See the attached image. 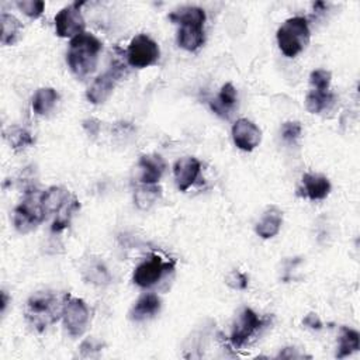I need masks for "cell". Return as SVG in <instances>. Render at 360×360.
<instances>
[{"instance_id": "obj_1", "label": "cell", "mask_w": 360, "mask_h": 360, "mask_svg": "<svg viewBox=\"0 0 360 360\" xmlns=\"http://www.w3.org/2000/svg\"><path fill=\"white\" fill-rule=\"evenodd\" d=\"M101 48V41L93 34L82 32L72 38L66 53V62L72 73L79 79H84L91 75L97 68Z\"/></svg>"}, {"instance_id": "obj_2", "label": "cell", "mask_w": 360, "mask_h": 360, "mask_svg": "<svg viewBox=\"0 0 360 360\" xmlns=\"http://www.w3.org/2000/svg\"><path fill=\"white\" fill-rule=\"evenodd\" d=\"M65 295L62 298L52 291H38L27 301L25 318L38 332L45 330L49 325L62 318Z\"/></svg>"}, {"instance_id": "obj_3", "label": "cell", "mask_w": 360, "mask_h": 360, "mask_svg": "<svg viewBox=\"0 0 360 360\" xmlns=\"http://www.w3.org/2000/svg\"><path fill=\"white\" fill-rule=\"evenodd\" d=\"M42 205L45 215H53L52 232H60L69 226L70 217L80 208L77 198L63 187H49L42 194Z\"/></svg>"}, {"instance_id": "obj_4", "label": "cell", "mask_w": 360, "mask_h": 360, "mask_svg": "<svg viewBox=\"0 0 360 360\" xmlns=\"http://www.w3.org/2000/svg\"><path fill=\"white\" fill-rule=\"evenodd\" d=\"M44 191L35 186H30L24 191V197L14 210V226L20 233H28L35 229L45 218L42 205Z\"/></svg>"}, {"instance_id": "obj_5", "label": "cell", "mask_w": 360, "mask_h": 360, "mask_svg": "<svg viewBox=\"0 0 360 360\" xmlns=\"http://www.w3.org/2000/svg\"><path fill=\"white\" fill-rule=\"evenodd\" d=\"M309 42V27L305 17L295 15L285 20L277 30L280 51L288 56H297Z\"/></svg>"}, {"instance_id": "obj_6", "label": "cell", "mask_w": 360, "mask_h": 360, "mask_svg": "<svg viewBox=\"0 0 360 360\" xmlns=\"http://www.w3.org/2000/svg\"><path fill=\"white\" fill-rule=\"evenodd\" d=\"M127 75V66L122 62L121 56H112L108 69L98 75L93 83L89 86L86 91V97L91 104L104 103L110 94L112 93L118 80H121Z\"/></svg>"}, {"instance_id": "obj_7", "label": "cell", "mask_w": 360, "mask_h": 360, "mask_svg": "<svg viewBox=\"0 0 360 360\" xmlns=\"http://www.w3.org/2000/svg\"><path fill=\"white\" fill-rule=\"evenodd\" d=\"M62 319L68 333L73 338H79L86 332L89 326L90 311L82 298L65 294Z\"/></svg>"}, {"instance_id": "obj_8", "label": "cell", "mask_w": 360, "mask_h": 360, "mask_svg": "<svg viewBox=\"0 0 360 360\" xmlns=\"http://www.w3.org/2000/svg\"><path fill=\"white\" fill-rule=\"evenodd\" d=\"M160 55L158 44L146 34H139L132 38L127 49V60L132 68H148L158 62Z\"/></svg>"}, {"instance_id": "obj_9", "label": "cell", "mask_w": 360, "mask_h": 360, "mask_svg": "<svg viewBox=\"0 0 360 360\" xmlns=\"http://www.w3.org/2000/svg\"><path fill=\"white\" fill-rule=\"evenodd\" d=\"M173 262H163L160 256L152 255L149 259L143 260L141 264H138L134 270L132 280L134 283L141 288H149L155 285L165 273L173 270Z\"/></svg>"}, {"instance_id": "obj_10", "label": "cell", "mask_w": 360, "mask_h": 360, "mask_svg": "<svg viewBox=\"0 0 360 360\" xmlns=\"http://www.w3.org/2000/svg\"><path fill=\"white\" fill-rule=\"evenodd\" d=\"M83 1H75L63 7L55 15V30L62 38H75L76 35L84 32V18L82 15L80 7Z\"/></svg>"}, {"instance_id": "obj_11", "label": "cell", "mask_w": 360, "mask_h": 360, "mask_svg": "<svg viewBox=\"0 0 360 360\" xmlns=\"http://www.w3.org/2000/svg\"><path fill=\"white\" fill-rule=\"evenodd\" d=\"M264 322L266 321L262 319L253 309L248 307L243 308L233 323L229 338L231 343L235 347H242L264 325Z\"/></svg>"}, {"instance_id": "obj_12", "label": "cell", "mask_w": 360, "mask_h": 360, "mask_svg": "<svg viewBox=\"0 0 360 360\" xmlns=\"http://www.w3.org/2000/svg\"><path fill=\"white\" fill-rule=\"evenodd\" d=\"M232 139L239 149L252 152L262 141V131L252 121L239 118L232 127Z\"/></svg>"}, {"instance_id": "obj_13", "label": "cell", "mask_w": 360, "mask_h": 360, "mask_svg": "<svg viewBox=\"0 0 360 360\" xmlns=\"http://www.w3.org/2000/svg\"><path fill=\"white\" fill-rule=\"evenodd\" d=\"M201 170V163L197 158L184 156L180 158L173 166V174L176 186L180 191H187L197 180Z\"/></svg>"}, {"instance_id": "obj_14", "label": "cell", "mask_w": 360, "mask_h": 360, "mask_svg": "<svg viewBox=\"0 0 360 360\" xmlns=\"http://www.w3.org/2000/svg\"><path fill=\"white\" fill-rule=\"evenodd\" d=\"M139 180L143 184H156L166 170V162L160 155H143L138 162Z\"/></svg>"}, {"instance_id": "obj_15", "label": "cell", "mask_w": 360, "mask_h": 360, "mask_svg": "<svg viewBox=\"0 0 360 360\" xmlns=\"http://www.w3.org/2000/svg\"><path fill=\"white\" fill-rule=\"evenodd\" d=\"M302 188L304 195H307L309 200H323L328 197L330 191V181L323 174H314V173H305L302 176Z\"/></svg>"}, {"instance_id": "obj_16", "label": "cell", "mask_w": 360, "mask_h": 360, "mask_svg": "<svg viewBox=\"0 0 360 360\" xmlns=\"http://www.w3.org/2000/svg\"><path fill=\"white\" fill-rule=\"evenodd\" d=\"M177 44L186 51H197L204 44V25L181 24L177 31Z\"/></svg>"}, {"instance_id": "obj_17", "label": "cell", "mask_w": 360, "mask_h": 360, "mask_svg": "<svg viewBox=\"0 0 360 360\" xmlns=\"http://www.w3.org/2000/svg\"><path fill=\"white\" fill-rule=\"evenodd\" d=\"M283 224V212L271 205L263 212L260 221L256 224V233L263 239H270L276 236Z\"/></svg>"}, {"instance_id": "obj_18", "label": "cell", "mask_w": 360, "mask_h": 360, "mask_svg": "<svg viewBox=\"0 0 360 360\" xmlns=\"http://www.w3.org/2000/svg\"><path fill=\"white\" fill-rule=\"evenodd\" d=\"M160 309V298L155 292H145L142 294L134 307L129 311V318L132 321H143L146 318L153 316Z\"/></svg>"}, {"instance_id": "obj_19", "label": "cell", "mask_w": 360, "mask_h": 360, "mask_svg": "<svg viewBox=\"0 0 360 360\" xmlns=\"http://www.w3.org/2000/svg\"><path fill=\"white\" fill-rule=\"evenodd\" d=\"M235 103H236V90L232 83H225L219 94L211 101V110L217 115L222 118H228Z\"/></svg>"}, {"instance_id": "obj_20", "label": "cell", "mask_w": 360, "mask_h": 360, "mask_svg": "<svg viewBox=\"0 0 360 360\" xmlns=\"http://www.w3.org/2000/svg\"><path fill=\"white\" fill-rule=\"evenodd\" d=\"M59 94L52 87H41L32 97V110L38 115L48 114L56 104Z\"/></svg>"}, {"instance_id": "obj_21", "label": "cell", "mask_w": 360, "mask_h": 360, "mask_svg": "<svg viewBox=\"0 0 360 360\" xmlns=\"http://www.w3.org/2000/svg\"><path fill=\"white\" fill-rule=\"evenodd\" d=\"M169 20L174 24H202L205 21V11L195 6H183L169 14Z\"/></svg>"}, {"instance_id": "obj_22", "label": "cell", "mask_w": 360, "mask_h": 360, "mask_svg": "<svg viewBox=\"0 0 360 360\" xmlns=\"http://www.w3.org/2000/svg\"><path fill=\"white\" fill-rule=\"evenodd\" d=\"M360 347V335L357 330L342 326L340 328V335H339V347L336 352L338 359H343L350 356L352 353L357 352Z\"/></svg>"}, {"instance_id": "obj_23", "label": "cell", "mask_w": 360, "mask_h": 360, "mask_svg": "<svg viewBox=\"0 0 360 360\" xmlns=\"http://www.w3.org/2000/svg\"><path fill=\"white\" fill-rule=\"evenodd\" d=\"M162 197V188L158 184H143L134 193V202L139 210H149Z\"/></svg>"}, {"instance_id": "obj_24", "label": "cell", "mask_w": 360, "mask_h": 360, "mask_svg": "<svg viewBox=\"0 0 360 360\" xmlns=\"http://www.w3.org/2000/svg\"><path fill=\"white\" fill-rule=\"evenodd\" d=\"M335 101L333 93L329 90H311L305 98V107L312 114H319L323 110H328Z\"/></svg>"}, {"instance_id": "obj_25", "label": "cell", "mask_w": 360, "mask_h": 360, "mask_svg": "<svg viewBox=\"0 0 360 360\" xmlns=\"http://www.w3.org/2000/svg\"><path fill=\"white\" fill-rule=\"evenodd\" d=\"M0 20H1V44L13 45L17 41L22 30V25L14 15L4 11L1 13Z\"/></svg>"}, {"instance_id": "obj_26", "label": "cell", "mask_w": 360, "mask_h": 360, "mask_svg": "<svg viewBox=\"0 0 360 360\" xmlns=\"http://www.w3.org/2000/svg\"><path fill=\"white\" fill-rule=\"evenodd\" d=\"M6 138L8 139L10 145H11L15 150L24 149V148H27V146H30V145L34 143L32 135H31L27 129H24V128H17V127L10 128L8 132L6 134Z\"/></svg>"}, {"instance_id": "obj_27", "label": "cell", "mask_w": 360, "mask_h": 360, "mask_svg": "<svg viewBox=\"0 0 360 360\" xmlns=\"http://www.w3.org/2000/svg\"><path fill=\"white\" fill-rule=\"evenodd\" d=\"M86 273H87V280H90L94 284L101 285V284H107L110 281V274H108L107 269L98 262L91 263L87 267Z\"/></svg>"}, {"instance_id": "obj_28", "label": "cell", "mask_w": 360, "mask_h": 360, "mask_svg": "<svg viewBox=\"0 0 360 360\" xmlns=\"http://www.w3.org/2000/svg\"><path fill=\"white\" fill-rule=\"evenodd\" d=\"M17 7L30 18H38L45 8V3L42 0H18Z\"/></svg>"}, {"instance_id": "obj_29", "label": "cell", "mask_w": 360, "mask_h": 360, "mask_svg": "<svg viewBox=\"0 0 360 360\" xmlns=\"http://www.w3.org/2000/svg\"><path fill=\"white\" fill-rule=\"evenodd\" d=\"M332 75L326 69H315L309 75V83L315 90H328Z\"/></svg>"}, {"instance_id": "obj_30", "label": "cell", "mask_w": 360, "mask_h": 360, "mask_svg": "<svg viewBox=\"0 0 360 360\" xmlns=\"http://www.w3.org/2000/svg\"><path fill=\"white\" fill-rule=\"evenodd\" d=\"M301 124L298 121H287L281 127V135L283 139L287 142H294L301 135Z\"/></svg>"}, {"instance_id": "obj_31", "label": "cell", "mask_w": 360, "mask_h": 360, "mask_svg": "<svg viewBox=\"0 0 360 360\" xmlns=\"http://www.w3.org/2000/svg\"><path fill=\"white\" fill-rule=\"evenodd\" d=\"M225 283L233 288V290H245L248 287V277L246 274H243L242 271L239 270H232L226 278H225Z\"/></svg>"}, {"instance_id": "obj_32", "label": "cell", "mask_w": 360, "mask_h": 360, "mask_svg": "<svg viewBox=\"0 0 360 360\" xmlns=\"http://www.w3.org/2000/svg\"><path fill=\"white\" fill-rule=\"evenodd\" d=\"M101 347H103V343L100 340L94 338H89L80 345V353L82 356H91L94 352H100Z\"/></svg>"}, {"instance_id": "obj_33", "label": "cell", "mask_w": 360, "mask_h": 360, "mask_svg": "<svg viewBox=\"0 0 360 360\" xmlns=\"http://www.w3.org/2000/svg\"><path fill=\"white\" fill-rule=\"evenodd\" d=\"M302 323L307 326V328H311V329H315V330H319L322 328V322L319 319V316L314 312H309L304 319H302Z\"/></svg>"}, {"instance_id": "obj_34", "label": "cell", "mask_w": 360, "mask_h": 360, "mask_svg": "<svg viewBox=\"0 0 360 360\" xmlns=\"http://www.w3.org/2000/svg\"><path fill=\"white\" fill-rule=\"evenodd\" d=\"M83 127L87 129V132H89L90 135H96L97 131H98V128H100V124H98V121H96V120H87V121L83 122Z\"/></svg>"}, {"instance_id": "obj_35", "label": "cell", "mask_w": 360, "mask_h": 360, "mask_svg": "<svg viewBox=\"0 0 360 360\" xmlns=\"http://www.w3.org/2000/svg\"><path fill=\"white\" fill-rule=\"evenodd\" d=\"M7 302H8V297H7V294L3 291V292H1V312L6 311Z\"/></svg>"}]
</instances>
